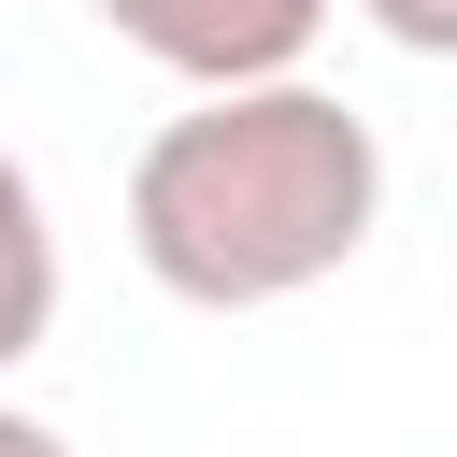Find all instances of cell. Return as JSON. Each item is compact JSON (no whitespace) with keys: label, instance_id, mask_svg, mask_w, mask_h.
Wrapping results in <instances>:
<instances>
[{"label":"cell","instance_id":"obj_5","mask_svg":"<svg viewBox=\"0 0 457 457\" xmlns=\"http://www.w3.org/2000/svg\"><path fill=\"white\" fill-rule=\"evenodd\" d=\"M0 457H71V443H57L43 414H14V400H0Z\"/></svg>","mask_w":457,"mask_h":457},{"label":"cell","instance_id":"obj_4","mask_svg":"<svg viewBox=\"0 0 457 457\" xmlns=\"http://www.w3.org/2000/svg\"><path fill=\"white\" fill-rule=\"evenodd\" d=\"M357 14H371L400 57H457V0H357Z\"/></svg>","mask_w":457,"mask_h":457},{"label":"cell","instance_id":"obj_3","mask_svg":"<svg viewBox=\"0 0 457 457\" xmlns=\"http://www.w3.org/2000/svg\"><path fill=\"white\" fill-rule=\"evenodd\" d=\"M57 343V214L29 186V157L0 143V371Z\"/></svg>","mask_w":457,"mask_h":457},{"label":"cell","instance_id":"obj_1","mask_svg":"<svg viewBox=\"0 0 457 457\" xmlns=\"http://www.w3.org/2000/svg\"><path fill=\"white\" fill-rule=\"evenodd\" d=\"M371 214H386V143L314 71L186 100L129 157V257L186 314H271V300L328 286L371 243Z\"/></svg>","mask_w":457,"mask_h":457},{"label":"cell","instance_id":"obj_2","mask_svg":"<svg viewBox=\"0 0 457 457\" xmlns=\"http://www.w3.org/2000/svg\"><path fill=\"white\" fill-rule=\"evenodd\" d=\"M129 57H157L171 86L228 100V86H286L328 43V0H86Z\"/></svg>","mask_w":457,"mask_h":457}]
</instances>
